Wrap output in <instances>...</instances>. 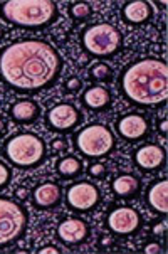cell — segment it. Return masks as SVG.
<instances>
[{"label": "cell", "instance_id": "23", "mask_svg": "<svg viewBox=\"0 0 168 254\" xmlns=\"http://www.w3.org/2000/svg\"><path fill=\"white\" fill-rule=\"evenodd\" d=\"M88 175L94 180H103L108 175V169L106 165H103L100 162H94V163H89L88 165Z\"/></svg>", "mask_w": 168, "mask_h": 254}, {"label": "cell", "instance_id": "6", "mask_svg": "<svg viewBox=\"0 0 168 254\" xmlns=\"http://www.w3.org/2000/svg\"><path fill=\"white\" fill-rule=\"evenodd\" d=\"M72 146L84 158H105L116 150V136L103 123H91L72 135Z\"/></svg>", "mask_w": 168, "mask_h": 254}, {"label": "cell", "instance_id": "5", "mask_svg": "<svg viewBox=\"0 0 168 254\" xmlns=\"http://www.w3.org/2000/svg\"><path fill=\"white\" fill-rule=\"evenodd\" d=\"M79 41L83 49L91 58L111 59L123 51L124 39L116 25L108 22L89 24L81 31Z\"/></svg>", "mask_w": 168, "mask_h": 254}, {"label": "cell", "instance_id": "31", "mask_svg": "<svg viewBox=\"0 0 168 254\" xmlns=\"http://www.w3.org/2000/svg\"><path fill=\"white\" fill-rule=\"evenodd\" d=\"M153 232H155V234H157V236L163 234V232H165V224H158V226L153 229Z\"/></svg>", "mask_w": 168, "mask_h": 254}, {"label": "cell", "instance_id": "32", "mask_svg": "<svg viewBox=\"0 0 168 254\" xmlns=\"http://www.w3.org/2000/svg\"><path fill=\"white\" fill-rule=\"evenodd\" d=\"M167 127H168V122H167V118L163 120V122L160 123V133L163 136H167Z\"/></svg>", "mask_w": 168, "mask_h": 254}, {"label": "cell", "instance_id": "17", "mask_svg": "<svg viewBox=\"0 0 168 254\" xmlns=\"http://www.w3.org/2000/svg\"><path fill=\"white\" fill-rule=\"evenodd\" d=\"M153 5L145 0H133L126 2L121 8L123 20L130 25H143L153 19Z\"/></svg>", "mask_w": 168, "mask_h": 254}, {"label": "cell", "instance_id": "28", "mask_svg": "<svg viewBox=\"0 0 168 254\" xmlns=\"http://www.w3.org/2000/svg\"><path fill=\"white\" fill-rule=\"evenodd\" d=\"M143 251L146 253V254H158V253H162V246L158 243H148L145 246V249Z\"/></svg>", "mask_w": 168, "mask_h": 254}, {"label": "cell", "instance_id": "16", "mask_svg": "<svg viewBox=\"0 0 168 254\" xmlns=\"http://www.w3.org/2000/svg\"><path fill=\"white\" fill-rule=\"evenodd\" d=\"M42 115L41 105L29 98L17 100L8 108V116L15 125H32L36 123Z\"/></svg>", "mask_w": 168, "mask_h": 254}, {"label": "cell", "instance_id": "18", "mask_svg": "<svg viewBox=\"0 0 168 254\" xmlns=\"http://www.w3.org/2000/svg\"><path fill=\"white\" fill-rule=\"evenodd\" d=\"M111 192L123 200H133L141 192V180L133 174H121L111 182Z\"/></svg>", "mask_w": 168, "mask_h": 254}, {"label": "cell", "instance_id": "21", "mask_svg": "<svg viewBox=\"0 0 168 254\" xmlns=\"http://www.w3.org/2000/svg\"><path fill=\"white\" fill-rule=\"evenodd\" d=\"M89 79L93 83H111L114 79V71L108 63H94L88 71Z\"/></svg>", "mask_w": 168, "mask_h": 254}, {"label": "cell", "instance_id": "7", "mask_svg": "<svg viewBox=\"0 0 168 254\" xmlns=\"http://www.w3.org/2000/svg\"><path fill=\"white\" fill-rule=\"evenodd\" d=\"M29 227V210L20 202L0 197V249L14 246L25 236Z\"/></svg>", "mask_w": 168, "mask_h": 254}, {"label": "cell", "instance_id": "3", "mask_svg": "<svg viewBox=\"0 0 168 254\" xmlns=\"http://www.w3.org/2000/svg\"><path fill=\"white\" fill-rule=\"evenodd\" d=\"M0 19L15 29L44 31L59 19V7L51 0H7L0 2Z\"/></svg>", "mask_w": 168, "mask_h": 254}, {"label": "cell", "instance_id": "2", "mask_svg": "<svg viewBox=\"0 0 168 254\" xmlns=\"http://www.w3.org/2000/svg\"><path fill=\"white\" fill-rule=\"evenodd\" d=\"M118 89L130 105L158 108L168 100V67L163 59L143 58L124 66Z\"/></svg>", "mask_w": 168, "mask_h": 254}, {"label": "cell", "instance_id": "19", "mask_svg": "<svg viewBox=\"0 0 168 254\" xmlns=\"http://www.w3.org/2000/svg\"><path fill=\"white\" fill-rule=\"evenodd\" d=\"M145 200L153 212L165 216L168 212V182L167 180H155V182L146 189Z\"/></svg>", "mask_w": 168, "mask_h": 254}, {"label": "cell", "instance_id": "34", "mask_svg": "<svg viewBox=\"0 0 168 254\" xmlns=\"http://www.w3.org/2000/svg\"><path fill=\"white\" fill-rule=\"evenodd\" d=\"M3 36H5V27L0 24V39H3Z\"/></svg>", "mask_w": 168, "mask_h": 254}, {"label": "cell", "instance_id": "33", "mask_svg": "<svg viewBox=\"0 0 168 254\" xmlns=\"http://www.w3.org/2000/svg\"><path fill=\"white\" fill-rule=\"evenodd\" d=\"M5 128H7V125H5V120H3L2 116H0V136H2L3 133H5Z\"/></svg>", "mask_w": 168, "mask_h": 254}, {"label": "cell", "instance_id": "25", "mask_svg": "<svg viewBox=\"0 0 168 254\" xmlns=\"http://www.w3.org/2000/svg\"><path fill=\"white\" fill-rule=\"evenodd\" d=\"M64 89H66L67 93H71V94L81 91V89H83V79H81V77H77V76L67 77V81L64 83Z\"/></svg>", "mask_w": 168, "mask_h": 254}, {"label": "cell", "instance_id": "20", "mask_svg": "<svg viewBox=\"0 0 168 254\" xmlns=\"http://www.w3.org/2000/svg\"><path fill=\"white\" fill-rule=\"evenodd\" d=\"M56 172L62 180H74L84 172V163L76 155H64L56 162Z\"/></svg>", "mask_w": 168, "mask_h": 254}, {"label": "cell", "instance_id": "1", "mask_svg": "<svg viewBox=\"0 0 168 254\" xmlns=\"http://www.w3.org/2000/svg\"><path fill=\"white\" fill-rule=\"evenodd\" d=\"M64 69V59L41 39H19L0 47V83L17 94H37L53 88Z\"/></svg>", "mask_w": 168, "mask_h": 254}, {"label": "cell", "instance_id": "22", "mask_svg": "<svg viewBox=\"0 0 168 254\" xmlns=\"http://www.w3.org/2000/svg\"><path fill=\"white\" fill-rule=\"evenodd\" d=\"M93 15V5L89 2H74L69 5V17L76 22H84Z\"/></svg>", "mask_w": 168, "mask_h": 254}, {"label": "cell", "instance_id": "26", "mask_svg": "<svg viewBox=\"0 0 168 254\" xmlns=\"http://www.w3.org/2000/svg\"><path fill=\"white\" fill-rule=\"evenodd\" d=\"M14 195H15V200L24 202V200H27V197H31V192L27 190V187H17Z\"/></svg>", "mask_w": 168, "mask_h": 254}, {"label": "cell", "instance_id": "8", "mask_svg": "<svg viewBox=\"0 0 168 254\" xmlns=\"http://www.w3.org/2000/svg\"><path fill=\"white\" fill-rule=\"evenodd\" d=\"M83 111L77 110L72 103H57V105L51 106L44 115L46 128L53 133H59V135L72 133L83 125Z\"/></svg>", "mask_w": 168, "mask_h": 254}, {"label": "cell", "instance_id": "24", "mask_svg": "<svg viewBox=\"0 0 168 254\" xmlns=\"http://www.w3.org/2000/svg\"><path fill=\"white\" fill-rule=\"evenodd\" d=\"M10 182H12V169L5 162L0 160V190L7 189Z\"/></svg>", "mask_w": 168, "mask_h": 254}, {"label": "cell", "instance_id": "11", "mask_svg": "<svg viewBox=\"0 0 168 254\" xmlns=\"http://www.w3.org/2000/svg\"><path fill=\"white\" fill-rule=\"evenodd\" d=\"M116 133L128 141V143H138L150 136L152 131V120L148 115L138 113V111H130V113L119 116L114 123Z\"/></svg>", "mask_w": 168, "mask_h": 254}, {"label": "cell", "instance_id": "12", "mask_svg": "<svg viewBox=\"0 0 168 254\" xmlns=\"http://www.w3.org/2000/svg\"><path fill=\"white\" fill-rule=\"evenodd\" d=\"M91 236V227L81 217H66L57 224L56 229V239L64 246H79L84 244Z\"/></svg>", "mask_w": 168, "mask_h": 254}, {"label": "cell", "instance_id": "9", "mask_svg": "<svg viewBox=\"0 0 168 254\" xmlns=\"http://www.w3.org/2000/svg\"><path fill=\"white\" fill-rule=\"evenodd\" d=\"M64 200H66L69 210L86 214V212H91V210H94L101 204L103 195L96 184L81 180V182L71 184L66 189Z\"/></svg>", "mask_w": 168, "mask_h": 254}, {"label": "cell", "instance_id": "10", "mask_svg": "<svg viewBox=\"0 0 168 254\" xmlns=\"http://www.w3.org/2000/svg\"><path fill=\"white\" fill-rule=\"evenodd\" d=\"M143 216L133 207H114L106 217V227L111 234L130 238L143 229Z\"/></svg>", "mask_w": 168, "mask_h": 254}, {"label": "cell", "instance_id": "29", "mask_svg": "<svg viewBox=\"0 0 168 254\" xmlns=\"http://www.w3.org/2000/svg\"><path fill=\"white\" fill-rule=\"evenodd\" d=\"M100 246L101 248H113L114 246V241H113V238H111V236H101Z\"/></svg>", "mask_w": 168, "mask_h": 254}, {"label": "cell", "instance_id": "27", "mask_svg": "<svg viewBox=\"0 0 168 254\" xmlns=\"http://www.w3.org/2000/svg\"><path fill=\"white\" fill-rule=\"evenodd\" d=\"M67 146H69V143H67V140L66 138H57V140H54V143H53V148H54V152H66L67 150Z\"/></svg>", "mask_w": 168, "mask_h": 254}, {"label": "cell", "instance_id": "14", "mask_svg": "<svg viewBox=\"0 0 168 254\" xmlns=\"http://www.w3.org/2000/svg\"><path fill=\"white\" fill-rule=\"evenodd\" d=\"M62 197L61 185L53 180H47V182L37 184L31 190V204L37 210H53L61 205Z\"/></svg>", "mask_w": 168, "mask_h": 254}, {"label": "cell", "instance_id": "30", "mask_svg": "<svg viewBox=\"0 0 168 254\" xmlns=\"http://www.w3.org/2000/svg\"><path fill=\"white\" fill-rule=\"evenodd\" d=\"M39 253L41 254H46V253H49V254H61L62 251L59 249L57 246H46V248H42V249H39Z\"/></svg>", "mask_w": 168, "mask_h": 254}, {"label": "cell", "instance_id": "13", "mask_svg": "<svg viewBox=\"0 0 168 254\" xmlns=\"http://www.w3.org/2000/svg\"><path fill=\"white\" fill-rule=\"evenodd\" d=\"M131 158L138 169L145 172H157L165 167L167 152L158 143H143L131 153Z\"/></svg>", "mask_w": 168, "mask_h": 254}, {"label": "cell", "instance_id": "4", "mask_svg": "<svg viewBox=\"0 0 168 254\" xmlns=\"http://www.w3.org/2000/svg\"><path fill=\"white\" fill-rule=\"evenodd\" d=\"M2 155L14 169L34 170L47 160V145L37 133L17 131L3 141Z\"/></svg>", "mask_w": 168, "mask_h": 254}, {"label": "cell", "instance_id": "15", "mask_svg": "<svg viewBox=\"0 0 168 254\" xmlns=\"http://www.w3.org/2000/svg\"><path fill=\"white\" fill-rule=\"evenodd\" d=\"M81 105L93 113H105L113 105V94L106 86H89L81 93Z\"/></svg>", "mask_w": 168, "mask_h": 254}]
</instances>
